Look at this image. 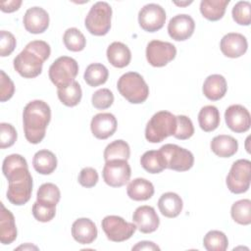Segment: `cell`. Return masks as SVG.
Returning a JSON list of instances; mask_svg holds the SVG:
<instances>
[{"instance_id":"cell-31","label":"cell","mask_w":251,"mask_h":251,"mask_svg":"<svg viewBox=\"0 0 251 251\" xmlns=\"http://www.w3.org/2000/svg\"><path fill=\"white\" fill-rule=\"evenodd\" d=\"M108 76H109L108 69L100 63L90 64L86 68L83 75V78L85 82L92 87L104 84L107 81Z\"/></svg>"},{"instance_id":"cell-32","label":"cell","mask_w":251,"mask_h":251,"mask_svg":"<svg viewBox=\"0 0 251 251\" xmlns=\"http://www.w3.org/2000/svg\"><path fill=\"white\" fill-rule=\"evenodd\" d=\"M57 94H58L59 100L65 106L75 107L80 102L82 91L79 83L75 80L68 86L58 88Z\"/></svg>"},{"instance_id":"cell-28","label":"cell","mask_w":251,"mask_h":251,"mask_svg":"<svg viewBox=\"0 0 251 251\" xmlns=\"http://www.w3.org/2000/svg\"><path fill=\"white\" fill-rule=\"evenodd\" d=\"M228 3L229 0H202L200 2V12L209 21H219L224 17Z\"/></svg>"},{"instance_id":"cell-17","label":"cell","mask_w":251,"mask_h":251,"mask_svg":"<svg viewBox=\"0 0 251 251\" xmlns=\"http://www.w3.org/2000/svg\"><path fill=\"white\" fill-rule=\"evenodd\" d=\"M220 48L222 53L228 58H238L245 54L248 48L246 37L237 32H229L221 39Z\"/></svg>"},{"instance_id":"cell-35","label":"cell","mask_w":251,"mask_h":251,"mask_svg":"<svg viewBox=\"0 0 251 251\" xmlns=\"http://www.w3.org/2000/svg\"><path fill=\"white\" fill-rule=\"evenodd\" d=\"M203 246L208 251H226L228 246V239L223 231L210 230L204 236Z\"/></svg>"},{"instance_id":"cell-34","label":"cell","mask_w":251,"mask_h":251,"mask_svg":"<svg viewBox=\"0 0 251 251\" xmlns=\"http://www.w3.org/2000/svg\"><path fill=\"white\" fill-rule=\"evenodd\" d=\"M230 215L234 222L239 225L247 226L251 224V201L241 199L234 202L230 209Z\"/></svg>"},{"instance_id":"cell-19","label":"cell","mask_w":251,"mask_h":251,"mask_svg":"<svg viewBox=\"0 0 251 251\" xmlns=\"http://www.w3.org/2000/svg\"><path fill=\"white\" fill-rule=\"evenodd\" d=\"M117 120L111 113H99L95 115L90 124L92 134L98 139H107L117 129Z\"/></svg>"},{"instance_id":"cell-23","label":"cell","mask_w":251,"mask_h":251,"mask_svg":"<svg viewBox=\"0 0 251 251\" xmlns=\"http://www.w3.org/2000/svg\"><path fill=\"white\" fill-rule=\"evenodd\" d=\"M107 59L109 63L116 68L126 67L131 60V52L129 48L119 41H115L107 48Z\"/></svg>"},{"instance_id":"cell-7","label":"cell","mask_w":251,"mask_h":251,"mask_svg":"<svg viewBox=\"0 0 251 251\" xmlns=\"http://www.w3.org/2000/svg\"><path fill=\"white\" fill-rule=\"evenodd\" d=\"M77 73V62L72 57L62 56L56 59L50 66L49 78L57 88H61L74 82Z\"/></svg>"},{"instance_id":"cell-39","label":"cell","mask_w":251,"mask_h":251,"mask_svg":"<svg viewBox=\"0 0 251 251\" xmlns=\"http://www.w3.org/2000/svg\"><path fill=\"white\" fill-rule=\"evenodd\" d=\"M194 133V126L191 120L184 116L178 115L176 116V129L174 136L176 139L185 140L190 138Z\"/></svg>"},{"instance_id":"cell-25","label":"cell","mask_w":251,"mask_h":251,"mask_svg":"<svg viewBox=\"0 0 251 251\" xmlns=\"http://www.w3.org/2000/svg\"><path fill=\"white\" fill-rule=\"evenodd\" d=\"M210 146L217 156L221 158H229L237 152L238 142L230 135L220 134L212 139Z\"/></svg>"},{"instance_id":"cell-30","label":"cell","mask_w":251,"mask_h":251,"mask_svg":"<svg viewBox=\"0 0 251 251\" xmlns=\"http://www.w3.org/2000/svg\"><path fill=\"white\" fill-rule=\"evenodd\" d=\"M220 112L213 105L204 106L198 114V123L202 130L210 132L215 130L220 125Z\"/></svg>"},{"instance_id":"cell-10","label":"cell","mask_w":251,"mask_h":251,"mask_svg":"<svg viewBox=\"0 0 251 251\" xmlns=\"http://www.w3.org/2000/svg\"><path fill=\"white\" fill-rule=\"evenodd\" d=\"M101 226L107 238L114 242L129 239L136 230V225L128 223L119 216H107L102 220Z\"/></svg>"},{"instance_id":"cell-41","label":"cell","mask_w":251,"mask_h":251,"mask_svg":"<svg viewBox=\"0 0 251 251\" xmlns=\"http://www.w3.org/2000/svg\"><path fill=\"white\" fill-rule=\"evenodd\" d=\"M91 102L94 108L98 110H105L112 106L114 102V94L108 88H102L95 91L92 95Z\"/></svg>"},{"instance_id":"cell-38","label":"cell","mask_w":251,"mask_h":251,"mask_svg":"<svg viewBox=\"0 0 251 251\" xmlns=\"http://www.w3.org/2000/svg\"><path fill=\"white\" fill-rule=\"evenodd\" d=\"M234 22L241 25H249L251 23V4L248 1L237 2L231 11Z\"/></svg>"},{"instance_id":"cell-18","label":"cell","mask_w":251,"mask_h":251,"mask_svg":"<svg viewBox=\"0 0 251 251\" xmlns=\"http://www.w3.org/2000/svg\"><path fill=\"white\" fill-rule=\"evenodd\" d=\"M23 23L28 32L33 34L42 33L49 25V15L41 7H31L26 10Z\"/></svg>"},{"instance_id":"cell-16","label":"cell","mask_w":251,"mask_h":251,"mask_svg":"<svg viewBox=\"0 0 251 251\" xmlns=\"http://www.w3.org/2000/svg\"><path fill=\"white\" fill-rule=\"evenodd\" d=\"M132 221L142 233L154 232L160 225V219L155 209L148 205L137 207L133 212Z\"/></svg>"},{"instance_id":"cell-45","label":"cell","mask_w":251,"mask_h":251,"mask_svg":"<svg viewBox=\"0 0 251 251\" xmlns=\"http://www.w3.org/2000/svg\"><path fill=\"white\" fill-rule=\"evenodd\" d=\"M98 173L91 167L83 168L78 175V182L80 185L86 188H90L96 185L98 182Z\"/></svg>"},{"instance_id":"cell-33","label":"cell","mask_w":251,"mask_h":251,"mask_svg":"<svg viewBox=\"0 0 251 251\" xmlns=\"http://www.w3.org/2000/svg\"><path fill=\"white\" fill-rule=\"evenodd\" d=\"M104 160L105 162L111 160H128L130 156L129 145L122 140L118 139L110 144H108L104 150Z\"/></svg>"},{"instance_id":"cell-4","label":"cell","mask_w":251,"mask_h":251,"mask_svg":"<svg viewBox=\"0 0 251 251\" xmlns=\"http://www.w3.org/2000/svg\"><path fill=\"white\" fill-rule=\"evenodd\" d=\"M176 129V116L169 111L155 113L145 127V138L151 143L162 142L174 135Z\"/></svg>"},{"instance_id":"cell-13","label":"cell","mask_w":251,"mask_h":251,"mask_svg":"<svg viewBox=\"0 0 251 251\" xmlns=\"http://www.w3.org/2000/svg\"><path fill=\"white\" fill-rule=\"evenodd\" d=\"M166 22V12L162 6L154 3L147 4L138 13V23L142 29L155 32L161 29Z\"/></svg>"},{"instance_id":"cell-6","label":"cell","mask_w":251,"mask_h":251,"mask_svg":"<svg viewBox=\"0 0 251 251\" xmlns=\"http://www.w3.org/2000/svg\"><path fill=\"white\" fill-rule=\"evenodd\" d=\"M112 8L107 2H96L84 20L86 29L93 35L103 36L111 28Z\"/></svg>"},{"instance_id":"cell-49","label":"cell","mask_w":251,"mask_h":251,"mask_svg":"<svg viewBox=\"0 0 251 251\" xmlns=\"http://www.w3.org/2000/svg\"><path fill=\"white\" fill-rule=\"evenodd\" d=\"M21 248H24V249H25V248H34V249H37V247L36 246H30V245H26V246H20V247H18L17 249H21Z\"/></svg>"},{"instance_id":"cell-24","label":"cell","mask_w":251,"mask_h":251,"mask_svg":"<svg viewBox=\"0 0 251 251\" xmlns=\"http://www.w3.org/2000/svg\"><path fill=\"white\" fill-rule=\"evenodd\" d=\"M183 207L182 199L175 192H166L158 200V208L161 214L167 218L177 217Z\"/></svg>"},{"instance_id":"cell-11","label":"cell","mask_w":251,"mask_h":251,"mask_svg":"<svg viewBox=\"0 0 251 251\" xmlns=\"http://www.w3.org/2000/svg\"><path fill=\"white\" fill-rule=\"evenodd\" d=\"M131 169L126 160L107 161L102 171L104 181L112 187H121L128 182Z\"/></svg>"},{"instance_id":"cell-1","label":"cell","mask_w":251,"mask_h":251,"mask_svg":"<svg viewBox=\"0 0 251 251\" xmlns=\"http://www.w3.org/2000/svg\"><path fill=\"white\" fill-rule=\"evenodd\" d=\"M2 172L8 179L7 199L13 205L25 204L31 196L32 177L26 160L19 154H11L3 161Z\"/></svg>"},{"instance_id":"cell-29","label":"cell","mask_w":251,"mask_h":251,"mask_svg":"<svg viewBox=\"0 0 251 251\" xmlns=\"http://www.w3.org/2000/svg\"><path fill=\"white\" fill-rule=\"evenodd\" d=\"M140 164L150 174H159L167 169L165 158L160 150L146 151L140 158Z\"/></svg>"},{"instance_id":"cell-20","label":"cell","mask_w":251,"mask_h":251,"mask_svg":"<svg viewBox=\"0 0 251 251\" xmlns=\"http://www.w3.org/2000/svg\"><path fill=\"white\" fill-rule=\"evenodd\" d=\"M98 231L95 224L87 218H80L72 226V235L80 244H90L97 237Z\"/></svg>"},{"instance_id":"cell-22","label":"cell","mask_w":251,"mask_h":251,"mask_svg":"<svg viewBox=\"0 0 251 251\" xmlns=\"http://www.w3.org/2000/svg\"><path fill=\"white\" fill-rule=\"evenodd\" d=\"M1 204L0 213V241L4 245L11 244L17 238V227L15 224V218L11 211L5 208L3 203Z\"/></svg>"},{"instance_id":"cell-12","label":"cell","mask_w":251,"mask_h":251,"mask_svg":"<svg viewBox=\"0 0 251 251\" xmlns=\"http://www.w3.org/2000/svg\"><path fill=\"white\" fill-rule=\"evenodd\" d=\"M176 55V48L174 44L161 41L152 40L146 47V59L153 67H164L175 59Z\"/></svg>"},{"instance_id":"cell-37","label":"cell","mask_w":251,"mask_h":251,"mask_svg":"<svg viewBox=\"0 0 251 251\" xmlns=\"http://www.w3.org/2000/svg\"><path fill=\"white\" fill-rule=\"evenodd\" d=\"M61 193L57 185L51 182L43 183L39 186L36 193V201L56 206L60 201Z\"/></svg>"},{"instance_id":"cell-21","label":"cell","mask_w":251,"mask_h":251,"mask_svg":"<svg viewBox=\"0 0 251 251\" xmlns=\"http://www.w3.org/2000/svg\"><path fill=\"white\" fill-rule=\"evenodd\" d=\"M202 90L206 98L212 101H218L226 93V80L222 75H211L205 79Z\"/></svg>"},{"instance_id":"cell-3","label":"cell","mask_w":251,"mask_h":251,"mask_svg":"<svg viewBox=\"0 0 251 251\" xmlns=\"http://www.w3.org/2000/svg\"><path fill=\"white\" fill-rule=\"evenodd\" d=\"M51 120L50 106L42 100L28 102L24 108L23 123L26 140L32 144L42 141Z\"/></svg>"},{"instance_id":"cell-44","label":"cell","mask_w":251,"mask_h":251,"mask_svg":"<svg viewBox=\"0 0 251 251\" xmlns=\"http://www.w3.org/2000/svg\"><path fill=\"white\" fill-rule=\"evenodd\" d=\"M0 101L5 102L11 99L14 95L15 85L4 71H0Z\"/></svg>"},{"instance_id":"cell-15","label":"cell","mask_w":251,"mask_h":251,"mask_svg":"<svg viewBox=\"0 0 251 251\" xmlns=\"http://www.w3.org/2000/svg\"><path fill=\"white\" fill-rule=\"evenodd\" d=\"M194 20L186 14H179L173 17L168 24V32L171 38L176 41H184L194 32Z\"/></svg>"},{"instance_id":"cell-14","label":"cell","mask_w":251,"mask_h":251,"mask_svg":"<svg viewBox=\"0 0 251 251\" xmlns=\"http://www.w3.org/2000/svg\"><path fill=\"white\" fill-rule=\"evenodd\" d=\"M225 120L227 127L237 133L247 131L251 126L249 111L239 104L230 105L226 110Z\"/></svg>"},{"instance_id":"cell-48","label":"cell","mask_w":251,"mask_h":251,"mask_svg":"<svg viewBox=\"0 0 251 251\" xmlns=\"http://www.w3.org/2000/svg\"><path fill=\"white\" fill-rule=\"evenodd\" d=\"M176 5H177V6H184V5H189V4H191L192 3V1H189V2H174Z\"/></svg>"},{"instance_id":"cell-42","label":"cell","mask_w":251,"mask_h":251,"mask_svg":"<svg viewBox=\"0 0 251 251\" xmlns=\"http://www.w3.org/2000/svg\"><path fill=\"white\" fill-rule=\"evenodd\" d=\"M18 137L15 127L11 124H0V148L5 149L14 145Z\"/></svg>"},{"instance_id":"cell-9","label":"cell","mask_w":251,"mask_h":251,"mask_svg":"<svg viewBox=\"0 0 251 251\" xmlns=\"http://www.w3.org/2000/svg\"><path fill=\"white\" fill-rule=\"evenodd\" d=\"M166 161L167 169L176 172H185L192 168L194 164L193 154L176 144L168 143L159 149Z\"/></svg>"},{"instance_id":"cell-26","label":"cell","mask_w":251,"mask_h":251,"mask_svg":"<svg viewBox=\"0 0 251 251\" xmlns=\"http://www.w3.org/2000/svg\"><path fill=\"white\" fill-rule=\"evenodd\" d=\"M127 196L134 201H145L154 194V186L146 178L137 177L131 180L126 187Z\"/></svg>"},{"instance_id":"cell-2","label":"cell","mask_w":251,"mask_h":251,"mask_svg":"<svg viewBox=\"0 0 251 251\" xmlns=\"http://www.w3.org/2000/svg\"><path fill=\"white\" fill-rule=\"evenodd\" d=\"M51 48L43 40H33L14 59V69L25 78H33L42 72L43 63L49 58Z\"/></svg>"},{"instance_id":"cell-36","label":"cell","mask_w":251,"mask_h":251,"mask_svg":"<svg viewBox=\"0 0 251 251\" xmlns=\"http://www.w3.org/2000/svg\"><path fill=\"white\" fill-rule=\"evenodd\" d=\"M63 41L68 50L73 52L82 51L86 45V39L81 31L75 27L68 28L63 36Z\"/></svg>"},{"instance_id":"cell-8","label":"cell","mask_w":251,"mask_h":251,"mask_svg":"<svg viewBox=\"0 0 251 251\" xmlns=\"http://www.w3.org/2000/svg\"><path fill=\"white\" fill-rule=\"evenodd\" d=\"M251 180V162L247 159L235 161L226 176V183L230 192L244 193L249 189Z\"/></svg>"},{"instance_id":"cell-40","label":"cell","mask_w":251,"mask_h":251,"mask_svg":"<svg viewBox=\"0 0 251 251\" xmlns=\"http://www.w3.org/2000/svg\"><path fill=\"white\" fill-rule=\"evenodd\" d=\"M32 215L38 222H50L56 215V206L36 201L32 205Z\"/></svg>"},{"instance_id":"cell-43","label":"cell","mask_w":251,"mask_h":251,"mask_svg":"<svg viewBox=\"0 0 251 251\" xmlns=\"http://www.w3.org/2000/svg\"><path fill=\"white\" fill-rule=\"evenodd\" d=\"M16 38L15 36L6 30L0 31V55L2 57L9 56L16 48Z\"/></svg>"},{"instance_id":"cell-27","label":"cell","mask_w":251,"mask_h":251,"mask_svg":"<svg viewBox=\"0 0 251 251\" xmlns=\"http://www.w3.org/2000/svg\"><path fill=\"white\" fill-rule=\"evenodd\" d=\"M34 170L41 175H50L57 168V158L47 149L37 151L32 159Z\"/></svg>"},{"instance_id":"cell-46","label":"cell","mask_w":251,"mask_h":251,"mask_svg":"<svg viewBox=\"0 0 251 251\" xmlns=\"http://www.w3.org/2000/svg\"><path fill=\"white\" fill-rule=\"evenodd\" d=\"M21 5H22L21 0H8V1L0 2L1 11L5 12V13H12V12L19 10Z\"/></svg>"},{"instance_id":"cell-47","label":"cell","mask_w":251,"mask_h":251,"mask_svg":"<svg viewBox=\"0 0 251 251\" xmlns=\"http://www.w3.org/2000/svg\"><path fill=\"white\" fill-rule=\"evenodd\" d=\"M132 250H160V247L152 241H141L132 247Z\"/></svg>"},{"instance_id":"cell-5","label":"cell","mask_w":251,"mask_h":251,"mask_svg":"<svg viewBox=\"0 0 251 251\" xmlns=\"http://www.w3.org/2000/svg\"><path fill=\"white\" fill-rule=\"evenodd\" d=\"M117 88L120 94L129 103H143L149 95V87L144 78L135 72L124 74L118 80Z\"/></svg>"}]
</instances>
